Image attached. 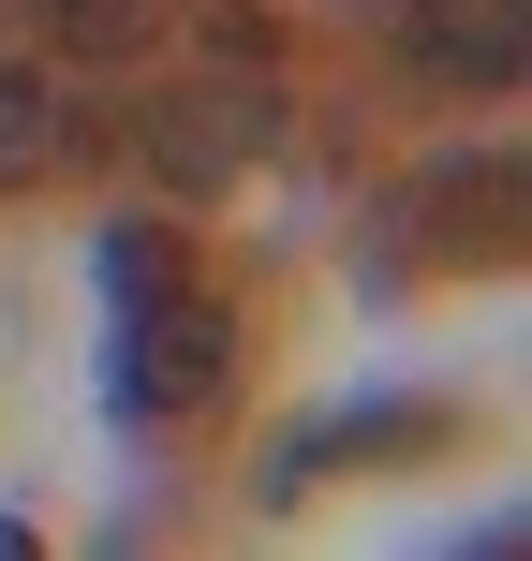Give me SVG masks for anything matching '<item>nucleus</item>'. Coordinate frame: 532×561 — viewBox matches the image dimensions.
Returning <instances> with one entry per match:
<instances>
[{
    "mask_svg": "<svg viewBox=\"0 0 532 561\" xmlns=\"http://www.w3.org/2000/svg\"><path fill=\"white\" fill-rule=\"evenodd\" d=\"M30 15H45L59 45H89V59H118V45H134V30H148V0H30Z\"/></svg>",
    "mask_w": 532,
    "mask_h": 561,
    "instance_id": "nucleus-4",
    "label": "nucleus"
},
{
    "mask_svg": "<svg viewBox=\"0 0 532 561\" xmlns=\"http://www.w3.org/2000/svg\"><path fill=\"white\" fill-rule=\"evenodd\" d=\"M207 399L223 385V310H148V369H134V399Z\"/></svg>",
    "mask_w": 532,
    "mask_h": 561,
    "instance_id": "nucleus-3",
    "label": "nucleus"
},
{
    "mask_svg": "<svg viewBox=\"0 0 532 561\" xmlns=\"http://www.w3.org/2000/svg\"><path fill=\"white\" fill-rule=\"evenodd\" d=\"M59 148H75V104H59V75L0 59V193H15V178H45Z\"/></svg>",
    "mask_w": 532,
    "mask_h": 561,
    "instance_id": "nucleus-2",
    "label": "nucleus"
},
{
    "mask_svg": "<svg viewBox=\"0 0 532 561\" xmlns=\"http://www.w3.org/2000/svg\"><path fill=\"white\" fill-rule=\"evenodd\" d=\"M399 30H415V59L459 75V89H503L532 59V0H399Z\"/></svg>",
    "mask_w": 532,
    "mask_h": 561,
    "instance_id": "nucleus-1",
    "label": "nucleus"
}]
</instances>
